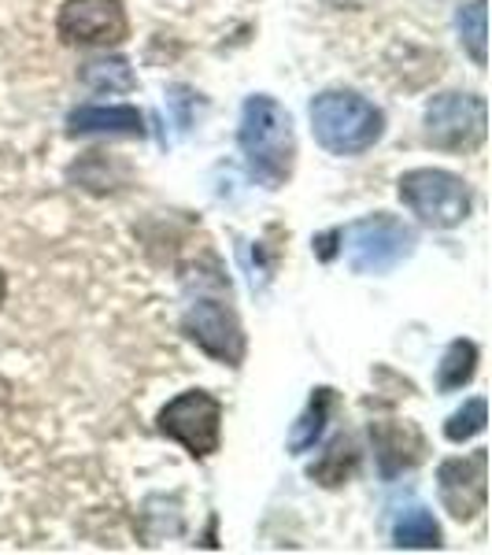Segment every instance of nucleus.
Returning a JSON list of instances; mask_svg holds the SVG:
<instances>
[{"instance_id":"obj_1","label":"nucleus","mask_w":492,"mask_h":555,"mask_svg":"<svg viewBox=\"0 0 492 555\" xmlns=\"http://www.w3.org/2000/svg\"><path fill=\"white\" fill-rule=\"evenodd\" d=\"M237 145L248 175L263 190H282L289 182L293 164H297V133H293V115L274 96H248L241 107Z\"/></svg>"},{"instance_id":"obj_2","label":"nucleus","mask_w":492,"mask_h":555,"mask_svg":"<svg viewBox=\"0 0 492 555\" xmlns=\"http://www.w3.org/2000/svg\"><path fill=\"white\" fill-rule=\"evenodd\" d=\"M311 133L326 152L334 156H360V152L374 149L386 133V115L378 104L366 96L352 93V89H326L308 107Z\"/></svg>"},{"instance_id":"obj_3","label":"nucleus","mask_w":492,"mask_h":555,"mask_svg":"<svg viewBox=\"0 0 492 555\" xmlns=\"http://www.w3.org/2000/svg\"><path fill=\"white\" fill-rule=\"evenodd\" d=\"M418 234L404 219L389 211H374L341 230V253L355 274H389L415 253Z\"/></svg>"},{"instance_id":"obj_4","label":"nucleus","mask_w":492,"mask_h":555,"mask_svg":"<svg viewBox=\"0 0 492 555\" xmlns=\"http://www.w3.org/2000/svg\"><path fill=\"white\" fill-rule=\"evenodd\" d=\"M400 201L415 215L423 227L452 230L470 219L474 196L459 175L441 171V167H415V171L400 175Z\"/></svg>"},{"instance_id":"obj_5","label":"nucleus","mask_w":492,"mask_h":555,"mask_svg":"<svg viewBox=\"0 0 492 555\" xmlns=\"http://www.w3.org/2000/svg\"><path fill=\"white\" fill-rule=\"evenodd\" d=\"M426 145L441 152H474L485 141L489 107L478 93H437L426 104Z\"/></svg>"},{"instance_id":"obj_6","label":"nucleus","mask_w":492,"mask_h":555,"mask_svg":"<svg viewBox=\"0 0 492 555\" xmlns=\"http://www.w3.org/2000/svg\"><path fill=\"white\" fill-rule=\"evenodd\" d=\"M159 434L182 444L193 460H208L222 444V404L204 389H190L174 397L156 418Z\"/></svg>"},{"instance_id":"obj_7","label":"nucleus","mask_w":492,"mask_h":555,"mask_svg":"<svg viewBox=\"0 0 492 555\" xmlns=\"http://www.w3.org/2000/svg\"><path fill=\"white\" fill-rule=\"evenodd\" d=\"M182 334L190 337L204 356H211V360H219L226 366L245 363L248 341H245V330H241L237 311L230 308V300L196 297L182 315Z\"/></svg>"},{"instance_id":"obj_8","label":"nucleus","mask_w":492,"mask_h":555,"mask_svg":"<svg viewBox=\"0 0 492 555\" xmlns=\"http://www.w3.org/2000/svg\"><path fill=\"white\" fill-rule=\"evenodd\" d=\"M56 34L64 44L82 49H107L127 41L130 20L122 0H67L56 15Z\"/></svg>"},{"instance_id":"obj_9","label":"nucleus","mask_w":492,"mask_h":555,"mask_svg":"<svg viewBox=\"0 0 492 555\" xmlns=\"http://www.w3.org/2000/svg\"><path fill=\"white\" fill-rule=\"evenodd\" d=\"M437 492L455 522H470L489 504V452L478 449L463 460H444L437 467Z\"/></svg>"},{"instance_id":"obj_10","label":"nucleus","mask_w":492,"mask_h":555,"mask_svg":"<svg viewBox=\"0 0 492 555\" xmlns=\"http://www.w3.org/2000/svg\"><path fill=\"white\" fill-rule=\"evenodd\" d=\"M371 444H374V463H378V474L386 481L400 478V474L415 470L426 455V441L411 423H371Z\"/></svg>"},{"instance_id":"obj_11","label":"nucleus","mask_w":492,"mask_h":555,"mask_svg":"<svg viewBox=\"0 0 492 555\" xmlns=\"http://www.w3.org/2000/svg\"><path fill=\"white\" fill-rule=\"evenodd\" d=\"M70 138H89V133H112V138H145V115L130 104H82L67 115Z\"/></svg>"},{"instance_id":"obj_12","label":"nucleus","mask_w":492,"mask_h":555,"mask_svg":"<svg viewBox=\"0 0 492 555\" xmlns=\"http://www.w3.org/2000/svg\"><path fill=\"white\" fill-rule=\"evenodd\" d=\"M334 408H337V392L329 389V385H319V389H311L308 408L300 411V418L289 429V452L293 455H303V452L315 449L319 437L326 434V423L334 418Z\"/></svg>"},{"instance_id":"obj_13","label":"nucleus","mask_w":492,"mask_h":555,"mask_svg":"<svg viewBox=\"0 0 492 555\" xmlns=\"http://www.w3.org/2000/svg\"><path fill=\"white\" fill-rule=\"evenodd\" d=\"M355 467H360V449H355V441L352 437H334L329 441V449L319 455V463H311V478L319 481V486H326V489H337V486H345L348 478L355 474Z\"/></svg>"},{"instance_id":"obj_14","label":"nucleus","mask_w":492,"mask_h":555,"mask_svg":"<svg viewBox=\"0 0 492 555\" xmlns=\"http://www.w3.org/2000/svg\"><path fill=\"white\" fill-rule=\"evenodd\" d=\"M474 371H478V345L459 337V341H452L444 348L441 366H437V389L441 392L463 389V385L474 378Z\"/></svg>"},{"instance_id":"obj_15","label":"nucleus","mask_w":492,"mask_h":555,"mask_svg":"<svg viewBox=\"0 0 492 555\" xmlns=\"http://www.w3.org/2000/svg\"><path fill=\"white\" fill-rule=\"evenodd\" d=\"M392 544L397 548H441V526L426 507H407L392 526Z\"/></svg>"},{"instance_id":"obj_16","label":"nucleus","mask_w":492,"mask_h":555,"mask_svg":"<svg viewBox=\"0 0 492 555\" xmlns=\"http://www.w3.org/2000/svg\"><path fill=\"white\" fill-rule=\"evenodd\" d=\"M78 78H82L93 93H130V89L138 86V78H133V70L122 56L89 60V64H82V75Z\"/></svg>"},{"instance_id":"obj_17","label":"nucleus","mask_w":492,"mask_h":555,"mask_svg":"<svg viewBox=\"0 0 492 555\" xmlns=\"http://www.w3.org/2000/svg\"><path fill=\"white\" fill-rule=\"evenodd\" d=\"M485 0H470L455 12V30H459V44L470 52L478 67H485Z\"/></svg>"},{"instance_id":"obj_18","label":"nucleus","mask_w":492,"mask_h":555,"mask_svg":"<svg viewBox=\"0 0 492 555\" xmlns=\"http://www.w3.org/2000/svg\"><path fill=\"white\" fill-rule=\"evenodd\" d=\"M485 418H489L485 400L474 397V400H467V404H463L459 411H452V415H449V423H444V437H449L452 444L470 441V437H478L481 429H485Z\"/></svg>"},{"instance_id":"obj_19","label":"nucleus","mask_w":492,"mask_h":555,"mask_svg":"<svg viewBox=\"0 0 492 555\" xmlns=\"http://www.w3.org/2000/svg\"><path fill=\"white\" fill-rule=\"evenodd\" d=\"M167 104H171V112H174V127L185 133L193 127V107L200 104V101H196V93L190 86H174L171 96H167Z\"/></svg>"},{"instance_id":"obj_20","label":"nucleus","mask_w":492,"mask_h":555,"mask_svg":"<svg viewBox=\"0 0 492 555\" xmlns=\"http://www.w3.org/2000/svg\"><path fill=\"white\" fill-rule=\"evenodd\" d=\"M337 237H341V230H326V234H319V237H315V256H319V259H326V263H329V259L337 256V245H334Z\"/></svg>"},{"instance_id":"obj_21","label":"nucleus","mask_w":492,"mask_h":555,"mask_svg":"<svg viewBox=\"0 0 492 555\" xmlns=\"http://www.w3.org/2000/svg\"><path fill=\"white\" fill-rule=\"evenodd\" d=\"M329 8H352V12H360V8H366L371 0H326Z\"/></svg>"},{"instance_id":"obj_22","label":"nucleus","mask_w":492,"mask_h":555,"mask_svg":"<svg viewBox=\"0 0 492 555\" xmlns=\"http://www.w3.org/2000/svg\"><path fill=\"white\" fill-rule=\"evenodd\" d=\"M4 293H8V278H4V271H0V304H4Z\"/></svg>"}]
</instances>
